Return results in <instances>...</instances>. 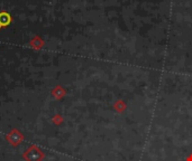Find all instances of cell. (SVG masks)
I'll use <instances>...</instances> for the list:
<instances>
[{
	"instance_id": "cell-1",
	"label": "cell",
	"mask_w": 192,
	"mask_h": 161,
	"mask_svg": "<svg viewBox=\"0 0 192 161\" xmlns=\"http://www.w3.org/2000/svg\"><path fill=\"white\" fill-rule=\"evenodd\" d=\"M10 23V16L6 12L0 14V26H7Z\"/></svg>"
}]
</instances>
